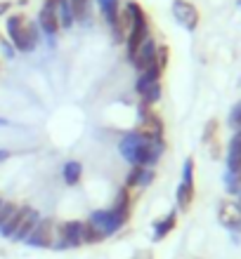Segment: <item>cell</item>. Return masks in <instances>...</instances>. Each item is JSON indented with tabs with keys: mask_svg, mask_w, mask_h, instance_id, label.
I'll list each match as a JSON object with an SVG mask.
<instances>
[{
	"mask_svg": "<svg viewBox=\"0 0 241 259\" xmlns=\"http://www.w3.org/2000/svg\"><path fill=\"white\" fill-rule=\"evenodd\" d=\"M229 127L236 130V132L241 130V102L236 104L234 109H232V113H229Z\"/></svg>",
	"mask_w": 241,
	"mask_h": 259,
	"instance_id": "83f0119b",
	"label": "cell"
},
{
	"mask_svg": "<svg viewBox=\"0 0 241 259\" xmlns=\"http://www.w3.org/2000/svg\"><path fill=\"white\" fill-rule=\"evenodd\" d=\"M194 259H201V257H194Z\"/></svg>",
	"mask_w": 241,
	"mask_h": 259,
	"instance_id": "e575fe53",
	"label": "cell"
},
{
	"mask_svg": "<svg viewBox=\"0 0 241 259\" xmlns=\"http://www.w3.org/2000/svg\"><path fill=\"white\" fill-rule=\"evenodd\" d=\"M168 144L165 139H149V137L140 135L137 130H130L121 137L118 142V153L128 165H142V167H154L161 163Z\"/></svg>",
	"mask_w": 241,
	"mask_h": 259,
	"instance_id": "6da1fadb",
	"label": "cell"
},
{
	"mask_svg": "<svg viewBox=\"0 0 241 259\" xmlns=\"http://www.w3.org/2000/svg\"><path fill=\"white\" fill-rule=\"evenodd\" d=\"M5 35H7V40L12 42L14 52H19V55H31L43 42V33H41V28H38V24L28 21L21 12L7 14Z\"/></svg>",
	"mask_w": 241,
	"mask_h": 259,
	"instance_id": "7a4b0ae2",
	"label": "cell"
},
{
	"mask_svg": "<svg viewBox=\"0 0 241 259\" xmlns=\"http://www.w3.org/2000/svg\"><path fill=\"white\" fill-rule=\"evenodd\" d=\"M12 7H14V3H12V0H0V17H5V14L10 12Z\"/></svg>",
	"mask_w": 241,
	"mask_h": 259,
	"instance_id": "f1b7e54d",
	"label": "cell"
},
{
	"mask_svg": "<svg viewBox=\"0 0 241 259\" xmlns=\"http://www.w3.org/2000/svg\"><path fill=\"white\" fill-rule=\"evenodd\" d=\"M140 135L149 137V139H165V125H163V118L156 113V111H149L142 120H137V127H135Z\"/></svg>",
	"mask_w": 241,
	"mask_h": 259,
	"instance_id": "4fadbf2b",
	"label": "cell"
},
{
	"mask_svg": "<svg viewBox=\"0 0 241 259\" xmlns=\"http://www.w3.org/2000/svg\"><path fill=\"white\" fill-rule=\"evenodd\" d=\"M0 52H3V57H5V59H14V57H17V52H14V48H12V42L7 40V35H3V33H0Z\"/></svg>",
	"mask_w": 241,
	"mask_h": 259,
	"instance_id": "4316f807",
	"label": "cell"
},
{
	"mask_svg": "<svg viewBox=\"0 0 241 259\" xmlns=\"http://www.w3.org/2000/svg\"><path fill=\"white\" fill-rule=\"evenodd\" d=\"M239 132H241V130H239Z\"/></svg>",
	"mask_w": 241,
	"mask_h": 259,
	"instance_id": "d590c367",
	"label": "cell"
},
{
	"mask_svg": "<svg viewBox=\"0 0 241 259\" xmlns=\"http://www.w3.org/2000/svg\"><path fill=\"white\" fill-rule=\"evenodd\" d=\"M132 259H152V257H149V254L145 252V254H135V257H132Z\"/></svg>",
	"mask_w": 241,
	"mask_h": 259,
	"instance_id": "1f68e13d",
	"label": "cell"
},
{
	"mask_svg": "<svg viewBox=\"0 0 241 259\" xmlns=\"http://www.w3.org/2000/svg\"><path fill=\"white\" fill-rule=\"evenodd\" d=\"M97 3V10L102 14V19L107 21V26H111L114 21L118 19V14H121V0H95Z\"/></svg>",
	"mask_w": 241,
	"mask_h": 259,
	"instance_id": "ac0fdd59",
	"label": "cell"
},
{
	"mask_svg": "<svg viewBox=\"0 0 241 259\" xmlns=\"http://www.w3.org/2000/svg\"><path fill=\"white\" fill-rule=\"evenodd\" d=\"M218 222L232 233H241V205L236 200H220L218 203Z\"/></svg>",
	"mask_w": 241,
	"mask_h": 259,
	"instance_id": "9c48e42d",
	"label": "cell"
},
{
	"mask_svg": "<svg viewBox=\"0 0 241 259\" xmlns=\"http://www.w3.org/2000/svg\"><path fill=\"white\" fill-rule=\"evenodd\" d=\"M178 214H180L178 210H170V212H165L163 217H159L152 224V240L154 243H161V240H165L173 231H175V226H178Z\"/></svg>",
	"mask_w": 241,
	"mask_h": 259,
	"instance_id": "5bb4252c",
	"label": "cell"
},
{
	"mask_svg": "<svg viewBox=\"0 0 241 259\" xmlns=\"http://www.w3.org/2000/svg\"><path fill=\"white\" fill-rule=\"evenodd\" d=\"M88 222H92V224L104 233V238H111V236H116L118 231H123L125 226L130 224V217H123V214H118L116 210L104 207V210L90 212Z\"/></svg>",
	"mask_w": 241,
	"mask_h": 259,
	"instance_id": "5b68a950",
	"label": "cell"
},
{
	"mask_svg": "<svg viewBox=\"0 0 241 259\" xmlns=\"http://www.w3.org/2000/svg\"><path fill=\"white\" fill-rule=\"evenodd\" d=\"M239 163H241V132H236L227 144V172L236 170Z\"/></svg>",
	"mask_w": 241,
	"mask_h": 259,
	"instance_id": "44dd1931",
	"label": "cell"
},
{
	"mask_svg": "<svg viewBox=\"0 0 241 259\" xmlns=\"http://www.w3.org/2000/svg\"><path fill=\"white\" fill-rule=\"evenodd\" d=\"M74 7V17L76 24H88L90 21V10H92V0H69Z\"/></svg>",
	"mask_w": 241,
	"mask_h": 259,
	"instance_id": "603a6c76",
	"label": "cell"
},
{
	"mask_svg": "<svg viewBox=\"0 0 241 259\" xmlns=\"http://www.w3.org/2000/svg\"><path fill=\"white\" fill-rule=\"evenodd\" d=\"M3 203H5V198H3V196H0V207H3Z\"/></svg>",
	"mask_w": 241,
	"mask_h": 259,
	"instance_id": "d6a6232c",
	"label": "cell"
},
{
	"mask_svg": "<svg viewBox=\"0 0 241 259\" xmlns=\"http://www.w3.org/2000/svg\"><path fill=\"white\" fill-rule=\"evenodd\" d=\"M218 132H220V123H218V118H211L206 125H203V137H201V142L206 144H213V142H220L218 139Z\"/></svg>",
	"mask_w": 241,
	"mask_h": 259,
	"instance_id": "cb8c5ba5",
	"label": "cell"
},
{
	"mask_svg": "<svg viewBox=\"0 0 241 259\" xmlns=\"http://www.w3.org/2000/svg\"><path fill=\"white\" fill-rule=\"evenodd\" d=\"M17 210H19V203H17V200H5V203H3V207H0V229L12 219V214Z\"/></svg>",
	"mask_w": 241,
	"mask_h": 259,
	"instance_id": "d4e9b609",
	"label": "cell"
},
{
	"mask_svg": "<svg viewBox=\"0 0 241 259\" xmlns=\"http://www.w3.org/2000/svg\"><path fill=\"white\" fill-rule=\"evenodd\" d=\"M81 238H83V245H99V243H104V233L97 229L92 222H88V219H83V229H81Z\"/></svg>",
	"mask_w": 241,
	"mask_h": 259,
	"instance_id": "ffe728a7",
	"label": "cell"
},
{
	"mask_svg": "<svg viewBox=\"0 0 241 259\" xmlns=\"http://www.w3.org/2000/svg\"><path fill=\"white\" fill-rule=\"evenodd\" d=\"M156 48H159V42H156V38L154 35H149L142 45H140L137 55H135V59H132V68H135V73H142L145 68L154 66L156 64Z\"/></svg>",
	"mask_w": 241,
	"mask_h": 259,
	"instance_id": "7c38bea8",
	"label": "cell"
},
{
	"mask_svg": "<svg viewBox=\"0 0 241 259\" xmlns=\"http://www.w3.org/2000/svg\"><path fill=\"white\" fill-rule=\"evenodd\" d=\"M57 233V219L55 217H41V222L33 226V231L28 233V238L24 240L28 247L33 250H52Z\"/></svg>",
	"mask_w": 241,
	"mask_h": 259,
	"instance_id": "8992f818",
	"label": "cell"
},
{
	"mask_svg": "<svg viewBox=\"0 0 241 259\" xmlns=\"http://www.w3.org/2000/svg\"><path fill=\"white\" fill-rule=\"evenodd\" d=\"M14 5H17V7H24V5H28V0H17Z\"/></svg>",
	"mask_w": 241,
	"mask_h": 259,
	"instance_id": "4dcf8cb0",
	"label": "cell"
},
{
	"mask_svg": "<svg viewBox=\"0 0 241 259\" xmlns=\"http://www.w3.org/2000/svg\"><path fill=\"white\" fill-rule=\"evenodd\" d=\"M168 62H170V48L163 45V42H159V48H156V66H159L161 71H165Z\"/></svg>",
	"mask_w": 241,
	"mask_h": 259,
	"instance_id": "484cf974",
	"label": "cell"
},
{
	"mask_svg": "<svg viewBox=\"0 0 241 259\" xmlns=\"http://www.w3.org/2000/svg\"><path fill=\"white\" fill-rule=\"evenodd\" d=\"M170 10H173L175 21H178L182 28H187V31H196V28H199L201 14L194 3H189V0H173Z\"/></svg>",
	"mask_w": 241,
	"mask_h": 259,
	"instance_id": "52a82bcc",
	"label": "cell"
},
{
	"mask_svg": "<svg viewBox=\"0 0 241 259\" xmlns=\"http://www.w3.org/2000/svg\"><path fill=\"white\" fill-rule=\"evenodd\" d=\"M109 207L116 210L118 214H123V217H132V191L125 189V186H121V189L114 193V200H111Z\"/></svg>",
	"mask_w": 241,
	"mask_h": 259,
	"instance_id": "e0dca14e",
	"label": "cell"
},
{
	"mask_svg": "<svg viewBox=\"0 0 241 259\" xmlns=\"http://www.w3.org/2000/svg\"><path fill=\"white\" fill-rule=\"evenodd\" d=\"M109 31L111 38H114V45H125V38H128V31H130V14L125 12V7H121V14L109 26Z\"/></svg>",
	"mask_w": 241,
	"mask_h": 259,
	"instance_id": "2e32d148",
	"label": "cell"
},
{
	"mask_svg": "<svg viewBox=\"0 0 241 259\" xmlns=\"http://www.w3.org/2000/svg\"><path fill=\"white\" fill-rule=\"evenodd\" d=\"M41 212L36 210V207H31V205H24V214H21L19 219V224H17V229H14L12 233V243H24V240L28 238V233L33 231V226L41 222Z\"/></svg>",
	"mask_w": 241,
	"mask_h": 259,
	"instance_id": "8fae6325",
	"label": "cell"
},
{
	"mask_svg": "<svg viewBox=\"0 0 241 259\" xmlns=\"http://www.w3.org/2000/svg\"><path fill=\"white\" fill-rule=\"evenodd\" d=\"M236 203H239V205H241V191H239V200H236Z\"/></svg>",
	"mask_w": 241,
	"mask_h": 259,
	"instance_id": "836d02e7",
	"label": "cell"
},
{
	"mask_svg": "<svg viewBox=\"0 0 241 259\" xmlns=\"http://www.w3.org/2000/svg\"><path fill=\"white\" fill-rule=\"evenodd\" d=\"M156 182V170L154 167H142V165H130V170L125 175V189H149Z\"/></svg>",
	"mask_w": 241,
	"mask_h": 259,
	"instance_id": "30bf717a",
	"label": "cell"
},
{
	"mask_svg": "<svg viewBox=\"0 0 241 259\" xmlns=\"http://www.w3.org/2000/svg\"><path fill=\"white\" fill-rule=\"evenodd\" d=\"M125 12L130 14V31H128V38H125V59L128 62H132L135 59V55H137L140 45L152 35V24H149V17H147L145 7L140 5L137 0H128V3H123Z\"/></svg>",
	"mask_w": 241,
	"mask_h": 259,
	"instance_id": "3957f363",
	"label": "cell"
},
{
	"mask_svg": "<svg viewBox=\"0 0 241 259\" xmlns=\"http://www.w3.org/2000/svg\"><path fill=\"white\" fill-rule=\"evenodd\" d=\"M194 198H196V186H194V182H180L178 189H175V205H178V212L192 210Z\"/></svg>",
	"mask_w": 241,
	"mask_h": 259,
	"instance_id": "9a60e30c",
	"label": "cell"
},
{
	"mask_svg": "<svg viewBox=\"0 0 241 259\" xmlns=\"http://www.w3.org/2000/svg\"><path fill=\"white\" fill-rule=\"evenodd\" d=\"M81 229H83V219H66V222H59V224H57L52 250L64 252V250H78V247H83Z\"/></svg>",
	"mask_w": 241,
	"mask_h": 259,
	"instance_id": "277c9868",
	"label": "cell"
},
{
	"mask_svg": "<svg viewBox=\"0 0 241 259\" xmlns=\"http://www.w3.org/2000/svg\"><path fill=\"white\" fill-rule=\"evenodd\" d=\"M36 24H38V28H41V33L48 38L50 45H55L57 35H59V31H62L59 19H57V10H55V7L48 5V3H43L41 10H38V19H36Z\"/></svg>",
	"mask_w": 241,
	"mask_h": 259,
	"instance_id": "ba28073f",
	"label": "cell"
},
{
	"mask_svg": "<svg viewBox=\"0 0 241 259\" xmlns=\"http://www.w3.org/2000/svg\"><path fill=\"white\" fill-rule=\"evenodd\" d=\"M57 19H59V26L62 28H74L76 17H74V7H71L69 0H59L57 3Z\"/></svg>",
	"mask_w": 241,
	"mask_h": 259,
	"instance_id": "7402d4cb",
	"label": "cell"
},
{
	"mask_svg": "<svg viewBox=\"0 0 241 259\" xmlns=\"http://www.w3.org/2000/svg\"><path fill=\"white\" fill-rule=\"evenodd\" d=\"M12 158V151L10 149H0V163H5V160H10Z\"/></svg>",
	"mask_w": 241,
	"mask_h": 259,
	"instance_id": "f546056e",
	"label": "cell"
},
{
	"mask_svg": "<svg viewBox=\"0 0 241 259\" xmlns=\"http://www.w3.org/2000/svg\"><path fill=\"white\" fill-rule=\"evenodd\" d=\"M62 179L66 186H78L83 179V163L81 160H66L62 167Z\"/></svg>",
	"mask_w": 241,
	"mask_h": 259,
	"instance_id": "d6986e66",
	"label": "cell"
}]
</instances>
